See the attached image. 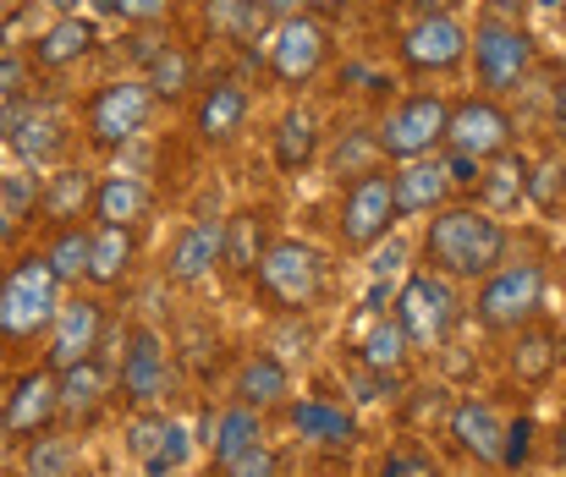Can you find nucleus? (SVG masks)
<instances>
[{"instance_id":"25","label":"nucleus","mask_w":566,"mask_h":477,"mask_svg":"<svg viewBox=\"0 0 566 477\" xmlns=\"http://www.w3.org/2000/svg\"><path fill=\"white\" fill-rule=\"evenodd\" d=\"M292 428L303 439H314V445H331V451L353 445V417L342 406H331V401H297L292 406Z\"/></svg>"},{"instance_id":"32","label":"nucleus","mask_w":566,"mask_h":477,"mask_svg":"<svg viewBox=\"0 0 566 477\" xmlns=\"http://www.w3.org/2000/svg\"><path fill=\"white\" fill-rule=\"evenodd\" d=\"M407 351H412V340H407V329L396 318H379L375 329L358 340V362L375 368V373H396L407 362Z\"/></svg>"},{"instance_id":"10","label":"nucleus","mask_w":566,"mask_h":477,"mask_svg":"<svg viewBox=\"0 0 566 477\" xmlns=\"http://www.w3.org/2000/svg\"><path fill=\"white\" fill-rule=\"evenodd\" d=\"M473 50V33L451 11H429L401 33V66L407 72H451Z\"/></svg>"},{"instance_id":"49","label":"nucleus","mask_w":566,"mask_h":477,"mask_svg":"<svg viewBox=\"0 0 566 477\" xmlns=\"http://www.w3.org/2000/svg\"><path fill=\"white\" fill-rule=\"evenodd\" d=\"M556 462L566 467V423H562V434H556Z\"/></svg>"},{"instance_id":"53","label":"nucleus","mask_w":566,"mask_h":477,"mask_svg":"<svg viewBox=\"0 0 566 477\" xmlns=\"http://www.w3.org/2000/svg\"><path fill=\"white\" fill-rule=\"evenodd\" d=\"M0 6H11V0H0Z\"/></svg>"},{"instance_id":"22","label":"nucleus","mask_w":566,"mask_h":477,"mask_svg":"<svg viewBox=\"0 0 566 477\" xmlns=\"http://www.w3.org/2000/svg\"><path fill=\"white\" fill-rule=\"evenodd\" d=\"M237 401L253 406V412L286 401V362H281L275 351H253V357L242 362V373H237Z\"/></svg>"},{"instance_id":"5","label":"nucleus","mask_w":566,"mask_h":477,"mask_svg":"<svg viewBox=\"0 0 566 477\" xmlns=\"http://www.w3.org/2000/svg\"><path fill=\"white\" fill-rule=\"evenodd\" d=\"M539 297H545V269L539 264H501V269L484 275L473 314H479L484 329H523L539 314Z\"/></svg>"},{"instance_id":"40","label":"nucleus","mask_w":566,"mask_h":477,"mask_svg":"<svg viewBox=\"0 0 566 477\" xmlns=\"http://www.w3.org/2000/svg\"><path fill=\"white\" fill-rule=\"evenodd\" d=\"M182 462H188V434L171 423V428H166V445H160L155 462H144V467H149V477H166V473H177Z\"/></svg>"},{"instance_id":"34","label":"nucleus","mask_w":566,"mask_h":477,"mask_svg":"<svg viewBox=\"0 0 566 477\" xmlns=\"http://www.w3.org/2000/svg\"><path fill=\"white\" fill-rule=\"evenodd\" d=\"M144 83L155 88V99H182V94L192 88V55L182 50V44H160V55L149 61Z\"/></svg>"},{"instance_id":"41","label":"nucleus","mask_w":566,"mask_h":477,"mask_svg":"<svg viewBox=\"0 0 566 477\" xmlns=\"http://www.w3.org/2000/svg\"><path fill=\"white\" fill-rule=\"evenodd\" d=\"M39 176H6V214L11 220H22L28 209H39Z\"/></svg>"},{"instance_id":"44","label":"nucleus","mask_w":566,"mask_h":477,"mask_svg":"<svg viewBox=\"0 0 566 477\" xmlns=\"http://www.w3.org/2000/svg\"><path fill=\"white\" fill-rule=\"evenodd\" d=\"M22 83H28V61L0 55V94H6V99H22Z\"/></svg>"},{"instance_id":"11","label":"nucleus","mask_w":566,"mask_h":477,"mask_svg":"<svg viewBox=\"0 0 566 477\" xmlns=\"http://www.w3.org/2000/svg\"><path fill=\"white\" fill-rule=\"evenodd\" d=\"M446 149L490 165V159H501L512 149V116H506L495 99H462V105H451Z\"/></svg>"},{"instance_id":"21","label":"nucleus","mask_w":566,"mask_h":477,"mask_svg":"<svg viewBox=\"0 0 566 477\" xmlns=\"http://www.w3.org/2000/svg\"><path fill=\"white\" fill-rule=\"evenodd\" d=\"M253 445H264V428H259V412L253 406H226L214 423H209V456H214V467H226V462H237L242 451H253Z\"/></svg>"},{"instance_id":"19","label":"nucleus","mask_w":566,"mask_h":477,"mask_svg":"<svg viewBox=\"0 0 566 477\" xmlns=\"http://www.w3.org/2000/svg\"><path fill=\"white\" fill-rule=\"evenodd\" d=\"M451 439H457L468 456H479V462H501L506 423L495 417V406H490V401L468 395V401H457V406H451Z\"/></svg>"},{"instance_id":"48","label":"nucleus","mask_w":566,"mask_h":477,"mask_svg":"<svg viewBox=\"0 0 566 477\" xmlns=\"http://www.w3.org/2000/svg\"><path fill=\"white\" fill-rule=\"evenodd\" d=\"M418 6H423V17L429 11H451V0H418Z\"/></svg>"},{"instance_id":"15","label":"nucleus","mask_w":566,"mask_h":477,"mask_svg":"<svg viewBox=\"0 0 566 477\" xmlns=\"http://www.w3.org/2000/svg\"><path fill=\"white\" fill-rule=\"evenodd\" d=\"M55 417H61V373L55 368L22 373L17 390H11V406H6V428L11 434H44Z\"/></svg>"},{"instance_id":"28","label":"nucleus","mask_w":566,"mask_h":477,"mask_svg":"<svg viewBox=\"0 0 566 477\" xmlns=\"http://www.w3.org/2000/svg\"><path fill=\"white\" fill-rule=\"evenodd\" d=\"M133 264V225H99L94 231V258H88V280L94 286H116Z\"/></svg>"},{"instance_id":"45","label":"nucleus","mask_w":566,"mask_h":477,"mask_svg":"<svg viewBox=\"0 0 566 477\" xmlns=\"http://www.w3.org/2000/svg\"><path fill=\"white\" fill-rule=\"evenodd\" d=\"M264 6H270V11H275V17H297V11H303V6H308V0H264Z\"/></svg>"},{"instance_id":"43","label":"nucleus","mask_w":566,"mask_h":477,"mask_svg":"<svg viewBox=\"0 0 566 477\" xmlns=\"http://www.w3.org/2000/svg\"><path fill=\"white\" fill-rule=\"evenodd\" d=\"M220 477H275V456H270L264 445H253V451H242L237 462H226Z\"/></svg>"},{"instance_id":"51","label":"nucleus","mask_w":566,"mask_h":477,"mask_svg":"<svg viewBox=\"0 0 566 477\" xmlns=\"http://www.w3.org/2000/svg\"><path fill=\"white\" fill-rule=\"evenodd\" d=\"M6 434H11V428H6V423H0V439H6Z\"/></svg>"},{"instance_id":"14","label":"nucleus","mask_w":566,"mask_h":477,"mask_svg":"<svg viewBox=\"0 0 566 477\" xmlns=\"http://www.w3.org/2000/svg\"><path fill=\"white\" fill-rule=\"evenodd\" d=\"M160 390H166V340L138 324L127 335V351H122V395L133 406H149Z\"/></svg>"},{"instance_id":"1","label":"nucleus","mask_w":566,"mask_h":477,"mask_svg":"<svg viewBox=\"0 0 566 477\" xmlns=\"http://www.w3.org/2000/svg\"><path fill=\"white\" fill-rule=\"evenodd\" d=\"M423 258H429L434 275L479 280V275L501 269V258H506V225L490 209H434V220L423 231Z\"/></svg>"},{"instance_id":"6","label":"nucleus","mask_w":566,"mask_h":477,"mask_svg":"<svg viewBox=\"0 0 566 477\" xmlns=\"http://www.w3.org/2000/svg\"><path fill=\"white\" fill-rule=\"evenodd\" d=\"M446 127H451V105L440 94H412V99H401L379 121L375 144H379V155L407 165V159H423L434 144H446Z\"/></svg>"},{"instance_id":"18","label":"nucleus","mask_w":566,"mask_h":477,"mask_svg":"<svg viewBox=\"0 0 566 477\" xmlns=\"http://www.w3.org/2000/svg\"><path fill=\"white\" fill-rule=\"evenodd\" d=\"M248 121V88L242 83H209L198 110H192V127L203 144H231Z\"/></svg>"},{"instance_id":"33","label":"nucleus","mask_w":566,"mask_h":477,"mask_svg":"<svg viewBox=\"0 0 566 477\" xmlns=\"http://www.w3.org/2000/svg\"><path fill=\"white\" fill-rule=\"evenodd\" d=\"M259 258H264V231H259V220H253V214H231V220H226V253H220V264L237 269V275H253Z\"/></svg>"},{"instance_id":"20","label":"nucleus","mask_w":566,"mask_h":477,"mask_svg":"<svg viewBox=\"0 0 566 477\" xmlns=\"http://www.w3.org/2000/svg\"><path fill=\"white\" fill-rule=\"evenodd\" d=\"M226 253V225L214 220H192L188 231L171 242V280L177 286H198Z\"/></svg>"},{"instance_id":"2","label":"nucleus","mask_w":566,"mask_h":477,"mask_svg":"<svg viewBox=\"0 0 566 477\" xmlns=\"http://www.w3.org/2000/svg\"><path fill=\"white\" fill-rule=\"evenodd\" d=\"M61 314V280L44 258H22L0 280V335L6 340H33Z\"/></svg>"},{"instance_id":"37","label":"nucleus","mask_w":566,"mask_h":477,"mask_svg":"<svg viewBox=\"0 0 566 477\" xmlns=\"http://www.w3.org/2000/svg\"><path fill=\"white\" fill-rule=\"evenodd\" d=\"M99 6H105V11H116V17H127L133 28H155L177 0H99Z\"/></svg>"},{"instance_id":"23","label":"nucleus","mask_w":566,"mask_h":477,"mask_svg":"<svg viewBox=\"0 0 566 477\" xmlns=\"http://www.w3.org/2000/svg\"><path fill=\"white\" fill-rule=\"evenodd\" d=\"M94 214L99 225H133L149 214V187L144 176H105L99 192H94Z\"/></svg>"},{"instance_id":"39","label":"nucleus","mask_w":566,"mask_h":477,"mask_svg":"<svg viewBox=\"0 0 566 477\" xmlns=\"http://www.w3.org/2000/svg\"><path fill=\"white\" fill-rule=\"evenodd\" d=\"M379 477H440V467L423 456V451H390L379 462Z\"/></svg>"},{"instance_id":"31","label":"nucleus","mask_w":566,"mask_h":477,"mask_svg":"<svg viewBox=\"0 0 566 477\" xmlns=\"http://www.w3.org/2000/svg\"><path fill=\"white\" fill-rule=\"evenodd\" d=\"M556 362H562V351H556V335H551V329H523V335H517V346H512V373H517L523 384H545V379L556 373Z\"/></svg>"},{"instance_id":"17","label":"nucleus","mask_w":566,"mask_h":477,"mask_svg":"<svg viewBox=\"0 0 566 477\" xmlns=\"http://www.w3.org/2000/svg\"><path fill=\"white\" fill-rule=\"evenodd\" d=\"M94 44H99V28H94L88 17H72V11H66L61 22H50V28L33 39L28 61H33V66H44V72H61V66L83 61Z\"/></svg>"},{"instance_id":"55","label":"nucleus","mask_w":566,"mask_h":477,"mask_svg":"<svg viewBox=\"0 0 566 477\" xmlns=\"http://www.w3.org/2000/svg\"><path fill=\"white\" fill-rule=\"evenodd\" d=\"M562 181H566V176H562Z\"/></svg>"},{"instance_id":"50","label":"nucleus","mask_w":566,"mask_h":477,"mask_svg":"<svg viewBox=\"0 0 566 477\" xmlns=\"http://www.w3.org/2000/svg\"><path fill=\"white\" fill-rule=\"evenodd\" d=\"M11 236V214H6V203H0V242Z\"/></svg>"},{"instance_id":"47","label":"nucleus","mask_w":566,"mask_h":477,"mask_svg":"<svg viewBox=\"0 0 566 477\" xmlns=\"http://www.w3.org/2000/svg\"><path fill=\"white\" fill-rule=\"evenodd\" d=\"M44 6H50V11H61V17H66V11H77V6H83V0H44Z\"/></svg>"},{"instance_id":"36","label":"nucleus","mask_w":566,"mask_h":477,"mask_svg":"<svg viewBox=\"0 0 566 477\" xmlns=\"http://www.w3.org/2000/svg\"><path fill=\"white\" fill-rule=\"evenodd\" d=\"M166 428H171L166 417H155V412H144V417H138V423L127 428V451H133L138 462H155V451L166 445Z\"/></svg>"},{"instance_id":"12","label":"nucleus","mask_w":566,"mask_h":477,"mask_svg":"<svg viewBox=\"0 0 566 477\" xmlns=\"http://www.w3.org/2000/svg\"><path fill=\"white\" fill-rule=\"evenodd\" d=\"M325 50H331V39H325V28L314 17H303V11L297 17H281V28L270 39V72L286 88H297V83H308L325 66Z\"/></svg>"},{"instance_id":"42","label":"nucleus","mask_w":566,"mask_h":477,"mask_svg":"<svg viewBox=\"0 0 566 477\" xmlns=\"http://www.w3.org/2000/svg\"><path fill=\"white\" fill-rule=\"evenodd\" d=\"M484 187H490V203H495V209H506V203L523 192V159H506V165H501Z\"/></svg>"},{"instance_id":"4","label":"nucleus","mask_w":566,"mask_h":477,"mask_svg":"<svg viewBox=\"0 0 566 477\" xmlns=\"http://www.w3.org/2000/svg\"><path fill=\"white\" fill-rule=\"evenodd\" d=\"M149 116H155V88L144 83V77H116V83H105L94 99H88V144L94 149H122V144H133L144 127H149Z\"/></svg>"},{"instance_id":"30","label":"nucleus","mask_w":566,"mask_h":477,"mask_svg":"<svg viewBox=\"0 0 566 477\" xmlns=\"http://www.w3.org/2000/svg\"><path fill=\"white\" fill-rule=\"evenodd\" d=\"M77 445L66 434H33L22 451V477H77Z\"/></svg>"},{"instance_id":"8","label":"nucleus","mask_w":566,"mask_h":477,"mask_svg":"<svg viewBox=\"0 0 566 477\" xmlns=\"http://www.w3.org/2000/svg\"><path fill=\"white\" fill-rule=\"evenodd\" d=\"M390 225H396V192H390V176H358L353 187H347V203H342V242H347V253H369L379 247L385 236H390Z\"/></svg>"},{"instance_id":"7","label":"nucleus","mask_w":566,"mask_h":477,"mask_svg":"<svg viewBox=\"0 0 566 477\" xmlns=\"http://www.w3.org/2000/svg\"><path fill=\"white\" fill-rule=\"evenodd\" d=\"M396 324L407 329L412 346L446 340L451 324H457V292L446 286V275H434V269L412 275V280L401 286V297H396Z\"/></svg>"},{"instance_id":"24","label":"nucleus","mask_w":566,"mask_h":477,"mask_svg":"<svg viewBox=\"0 0 566 477\" xmlns=\"http://www.w3.org/2000/svg\"><path fill=\"white\" fill-rule=\"evenodd\" d=\"M94 192H99V181H94L88 170H61V176H50L39 209H44L55 225H72L83 209H94Z\"/></svg>"},{"instance_id":"9","label":"nucleus","mask_w":566,"mask_h":477,"mask_svg":"<svg viewBox=\"0 0 566 477\" xmlns=\"http://www.w3.org/2000/svg\"><path fill=\"white\" fill-rule=\"evenodd\" d=\"M473 66H479V83L490 94H506V88H517L528 77L534 39L523 28H512V22H479V33H473Z\"/></svg>"},{"instance_id":"13","label":"nucleus","mask_w":566,"mask_h":477,"mask_svg":"<svg viewBox=\"0 0 566 477\" xmlns=\"http://www.w3.org/2000/svg\"><path fill=\"white\" fill-rule=\"evenodd\" d=\"M99 335H105V303H94V297L61 303V314L50 324V368L66 373V368L88 362L99 351Z\"/></svg>"},{"instance_id":"29","label":"nucleus","mask_w":566,"mask_h":477,"mask_svg":"<svg viewBox=\"0 0 566 477\" xmlns=\"http://www.w3.org/2000/svg\"><path fill=\"white\" fill-rule=\"evenodd\" d=\"M314 155H319V127H314V116H308V110H286V116L275 121V165H281V170H303Z\"/></svg>"},{"instance_id":"26","label":"nucleus","mask_w":566,"mask_h":477,"mask_svg":"<svg viewBox=\"0 0 566 477\" xmlns=\"http://www.w3.org/2000/svg\"><path fill=\"white\" fill-rule=\"evenodd\" d=\"M99 401H105V368H99L94 357L61 373V417L83 423V417L99 412Z\"/></svg>"},{"instance_id":"35","label":"nucleus","mask_w":566,"mask_h":477,"mask_svg":"<svg viewBox=\"0 0 566 477\" xmlns=\"http://www.w3.org/2000/svg\"><path fill=\"white\" fill-rule=\"evenodd\" d=\"M248 11H253V0H203V28L220 39H242Z\"/></svg>"},{"instance_id":"54","label":"nucleus","mask_w":566,"mask_h":477,"mask_svg":"<svg viewBox=\"0 0 566 477\" xmlns=\"http://www.w3.org/2000/svg\"><path fill=\"white\" fill-rule=\"evenodd\" d=\"M562 357H566V351H562Z\"/></svg>"},{"instance_id":"52","label":"nucleus","mask_w":566,"mask_h":477,"mask_svg":"<svg viewBox=\"0 0 566 477\" xmlns=\"http://www.w3.org/2000/svg\"><path fill=\"white\" fill-rule=\"evenodd\" d=\"M0 105H6V94H0Z\"/></svg>"},{"instance_id":"16","label":"nucleus","mask_w":566,"mask_h":477,"mask_svg":"<svg viewBox=\"0 0 566 477\" xmlns=\"http://www.w3.org/2000/svg\"><path fill=\"white\" fill-rule=\"evenodd\" d=\"M451 187H457V181H451L446 159H407V165L390 176L396 214H429V209H440V203H446V192H451Z\"/></svg>"},{"instance_id":"46","label":"nucleus","mask_w":566,"mask_h":477,"mask_svg":"<svg viewBox=\"0 0 566 477\" xmlns=\"http://www.w3.org/2000/svg\"><path fill=\"white\" fill-rule=\"evenodd\" d=\"M314 11H325V17H336V11H347V0H308Z\"/></svg>"},{"instance_id":"27","label":"nucleus","mask_w":566,"mask_h":477,"mask_svg":"<svg viewBox=\"0 0 566 477\" xmlns=\"http://www.w3.org/2000/svg\"><path fill=\"white\" fill-rule=\"evenodd\" d=\"M88 258H94V231H83V225H61L55 242H50V253H44V264L55 269L61 286L88 280Z\"/></svg>"},{"instance_id":"3","label":"nucleus","mask_w":566,"mask_h":477,"mask_svg":"<svg viewBox=\"0 0 566 477\" xmlns=\"http://www.w3.org/2000/svg\"><path fill=\"white\" fill-rule=\"evenodd\" d=\"M253 280L281 314H303V308H314V297L325 286V264L308 242H270Z\"/></svg>"},{"instance_id":"38","label":"nucleus","mask_w":566,"mask_h":477,"mask_svg":"<svg viewBox=\"0 0 566 477\" xmlns=\"http://www.w3.org/2000/svg\"><path fill=\"white\" fill-rule=\"evenodd\" d=\"M534 456V417L506 423V445H501V467H523Z\"/></svg>"}]
</instances>
